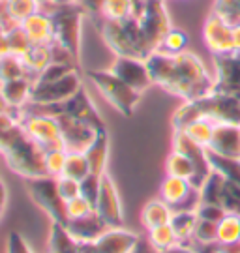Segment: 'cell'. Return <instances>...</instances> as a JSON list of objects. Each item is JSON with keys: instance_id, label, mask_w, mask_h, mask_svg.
<instances>
[{"instance_id": "10", "label": "cell", "mask_w": 240, "mask_h": 253, "mask_svg": "<svg viewBox=\"0 0 240 253\" xmlns=\"http://www.w3.org/2000/svg\"><path fill=\"white\" fill-rule=\"evenodd\" d=\"M201 36L205 43L206 51L212 56H225V54L235 53V43H233V23H229L220 13L210 11L203 21Z\"/></svg>"}, {"instance_id": "21", "label": "cell", "mask_w": 240, "mask_h": 253, "mask_svg": "<svg viewBox=\"0 0 240 253\" xmlns=\"http://www.w3.org/2000/svg\"><path fill=\"white\" fill-rule=\"evenodd\" d=\"M173 208L161 199H152L148 201L141 212V223L146 231H150L154 227L165 225V223H171V217H173Z\"/></svg>"}, {"instance_id": "32", "label": "cell", "mask_w": 240, "mask_h": 253, "mask_svg": "<svg viewBox=\"0 0 240 253\" xmlns=\"http://www.w3.org/2000/svg\"><path fill=\"white\" fill-rule=\"evenodd\" d=\"M64 176H70L75 180H85L90 174V165L85 152H68L66 165H64Z\"/></svg>"}, {"instance_id": "22", "label": "cell", "mask_w": 240, "mask_h": 253, "mask_svg": "<svg viewBox=\"0 0 240 253\" xmlns=\"http://www.w3.org/2000/svg\"><path fill=\"white\" fill-rule=\"evenodd\" d=\"M85 252V242L75 240L68 233V229L60 223L51 225V235H49V253H83Z\"/></svg>"}, {"instance_id": "40", "label": "cell", "mask_w": 240, "mask_h": 253, "mask_svg": "<svg viewBox=\"0 0 240 253\" xmlns=\"http://www.w3.org/2000/svg\"><path fill=\"white\" fill-rule=\"evenodd\" d=\"M56 186H58V193L66 203L75 197L81 195V182L75 180V178H70V176H58L56 178Z\"/></svg>"}, {"instance_id": "46", "label": "cell", "mask_w": 240, "mask_h": 253, "mask_svg": "<svg viewBox=\"0 0 240 253\" xmlns=\"http://www.w3.org/2000/svg\"><path fill=\"white\" fill-rule=\"evenodd\" d=\"M13 111H17V109H13L9 105L6 98L2 96V92H0V115H6V113H13Z\"/></svg>"}, {"instance_id": "1", "label": "cell", "mask_w": 240, "mask_h": 253, "mask_svg": "<svg viewBox=\"0 0 240 253\" xmlns=\"http://www.w3.org/2000/svg\"><path fill=\"white\" fill-rule=\"evenodd\" d=\"M154 84L175 94L184 101H195L216 90V77L195 53L182 51L167 54L154 51L146 58Z\"/></svg>"}, {"instance_id": "42", "label": "cell", "mask_w": 240, "mask_h": 253, "mask_svg": "<svg viewBox=\"0 0 240 253\" xmlns=\"http://www.w3.org/2000/svg\"><path fill=\"white\" fill-rule=\"evenodd\" d=\"M6 253H34L30 250V246L27 244V240L23 236L11 231L6 240Z\"/></svg>"}, {"instance_id": "30", "label": "cell", "mask_w": 240, "mask_h": 253, "mask_svg": "<svg viewBox=\"0 0 240 253\" xmlns=\"http://www.w3.org/2000/svg\"><path fill=\"white\" fill-rule=\"evenodd\" d=\"M240 240V216L239 214H225L218 223V244L227 246Z\"/></svg>"}, {"instance_id": "15", "label": "cell", "mask_w": 240, "mask_h": 253, "mask_svg": "<svg viewBox=\"0 0 240 253\" xmlns=\"http://www.w3.org/2000/svg\"><path fill=\"white\" fill-rule=\"evenodd\" d=\"M27 38L32 45H53L54 43V23L51 11L40 9L21 23Z\"/></svg>"}, {"instance_id": "36", "label": "cell", "mask_w": 240, "mask_h": 253, "mask_svg": "<svg viewBox=\"0 0 240 253\" xmlns=\"http://www.w3.org/2000/svg\"><path fill=\"white\" fill-rule=\"evenodd\" d=\"M66 158H68V150L64 148H54V150H47L45 152V169L49 176H62L64 165H66Z\"/></svg>"}, {"instance_id": "25", "label": "cell", "mask_w": 240, "mask_h": 253, "mask_svg": "<svg viewBox=\"0 0 240 253\" xmlns=\"http://www.w3.org/2000/svg\"><path fill=\"white\" fill-rule=\"evenodd\" d=\"M165 172L169 176H178V178H186V180L193 182L197 174V167L190 156L173 148V152L169 154V158L165 162Z\"/></svg>"}, {"instance_id": "28", "label": "cell", "mask_w": 240, "mask_h": 253, "mask_svg": "<svg viewBox=\"0 0 240 253\" xmlns=\"http://www.w3.org/2000/svg\"><path fill=\"white\" fill-rule=\"evenodd\" d=\"M2 9H4V13L8 15L11 23L21 25V23L27 17H30L32 13L40 11L42 6H40L38 0H6V2L2 4Z\"/></svg>"}, {"instance_id": "11", "label": "cell", "mask_w": 240, "mask_h": 253, "mask_svg": "<svg viewBox=\"0 0 240 253\" xmlns=\"http://www.w3.org/2000/svg\"><path fill=\"white\" fill-rule=\"evenodd\" d=\"M58 122H60V129H62V141L64 148L68 152H85L98 135V127H94L92 124L79 120L70 115H60ZM105 129V127H103Z\"/></svg>"}, {"instance_id": "33", "label": "cell", "mask_w": 240, "mask_h": 253, "mask_svg": "<svg viewBox=\"0 0 240 253\" xmlns=\"http://www.w3.org/2000/svg\"><path fill=\"white\" fill-rule=\"evenodd\" d=\"M186 47H188V34L184 30H180V28L173 27L165 34L158 51H163V53L167 54H178L182 53V51H186Z\"/></svg>"}, {"instance_id": "37", "label": "cell", "mask_w": 240, "mask_h": 253, "mask_svg": "<svg viewBox=\"0 0 240 253\" xmlns=\"http://www.w3.org/2000/svg\"><path fill=\"white\" fill-rule=\"evenodd\" d=\"M195 242H203V244H210V242H218V221H210V219H203L199 217L195 227L193 238Z\"/></svg>"}, {"instance_id": "5", "label": "cell", "mask_w": 240, "mask_h": 253, "mask_svg": "<svg viewBox=\"0 0 240 253\" xmlns=\"http://www.w3.org/2000/svg\"><path fill=\"white\" fill-rule=\"evenodd\" d=\"M134 17L137 19L150 51H158L165 34L173 28L165 0H137Z\"/></svg>"}, {"instance_id": "23", "label": "cell", "mask_w": 240, "mask_h": 253, "mask_svg": "<svg viewBox=\"0 0 240 253\" xmlns=\"http://www.w3.org/2000/svg\"><path fill=\"white\" fill-rule=\"evenodd\" d=\"M23 64L27 66L28 75L36 81V77L54 60L53 47L51 45H32L27 53L21 56Z\"/></svg>"}, {"instance_id": "38", "label": "cell", "mask_w": 240, "mask_h": 253, "mask_svg": "<svg viewBox=\"0 0 240 253\" xmlns=\"http://www.w3.org/2000/svg\"><path fill=\"white\" fill-rule=\"evenodd\" d=\"M212 11L220 13L229 23H239L240 21V0H214Z\"/></svg>"}, {"instance_id": "31", "label": "cell", "mask_w": 240, "mask_h": 253, "mask_svg": "<svg viewBox=\"0 0 240 253\" xmlns=\"http://www.w3.org/2000/svg\"><path fill=\"white\" fill-rule=\"evenodd\" d=\"M21 77H30L27 66L21 60V56H15V54L2 56L0 58V83H8L13 81V79H21Z\"/></svg>"}, {"instance_id": "20", "label": "cell", "mask_w": 240, "mask_h": 253, "mask_svg": "<svg viewBox=\"0 0 240 253\" xmlns=\"http://www.w3.org/2000/svg\"><path fill=\"white\" fill-rule=\"evenodd\" d=\"M85 156L89 160L90 165V174L101 176L103 172H107V160H109V133L105 129H99L94 143L85 150Z\"/></svg>"}, {"instance_id": "4", "label": "cell", "mask_w": 240, "mask_h": 253, "mask_svg": "<svg viewBox=\"0 0 240 253\" xmlns=\"http://www.w3.org/2000/svg\"><path fill=\"white\" fill-rule=\"evenodd\" d=\"M54 23V45L62 47L79 62L81 54V36H83V21L87 11L79 4L62 6L51 11Z\"/></svg>"}, {"instance_id": "43", "label": "cell", "mask_w": 240, "mask_h": 253, "mask_svg": "<svg viewBox=\"0 0 240 253\" xmlns=\"http://www.w3.org/2000/svg\"><path fill=\"white\" fill-rule=\"evenodd\" d=\"M134 253H156V250L152 248L148 240H139V244L134 250Z\"/></svg>"}, {"instance_id": "7", "label": "cell", "mask_w": 240, "mask_h": 253, "mask_svg": "<svg viewBox=\"0 0 240 253\" xmlns=\"http://www.w3.org/2000/svg\"><path fill=\"white\" fill-rule=\"evenodd\" d=\"M19 124L23 126L25 133L34 141L36 145L42 146L45 152L54 150V148H64L62 129H60V122L56 117L38 113V111H30V109H21Z\"/></svg>"}, {"instance_id": "12", "label": "cell", "mask_w": 240, "mask_h": 253, "mask_svg": "<svg viewBox=\"0 0 240 253\" xmlns=\"http://www.w3.org/2000/svg\"><path fill=\"white\" fill-rule=\"evenodd\" d=\"M109 72H113L122 79L126 84H130L134 90L144 92L152 83L150 70H148V64L143 58H132V56H115V60L111 64Z\"/></svg>"}, {"instance_id": "26", "label": "cell", "mask_w": 240, "mask_h": 253, "mask_svg": "<svg viewBox=\"0 0 240 253\" xmlns=\"http://www.w3.org/2000/svg\"><path fill=\"white\" fill-rule=\"evenodd\" d=\"M214 129H216V122L206 117L195 118V120H192L190 124H186V126L182 127V131H184L193 143H197V145L203 146V148H208V146H210L212 137H214Z\"/></svg>"}, {"instance_id": "24", "label": "cell", "mask_w": 240, "mask_h": 253, "mask_svg": "<svg viewBox=\"0 0 240 253\" xmlns=\"http://www.w3.org/2000/svg\"><path fill=\"white\" fill-rule=\"evenodd\" d=\"M137 0H103L98 19L101 21H128L135 15Z\"/></svg>"}, {"instance_id": "49", "label": "cell", "mask_w": 240, "mask_h": 253, "mask_svg": "<svg viewBox=\"0 0 240 253\" xmlns=\"http://www.w3.org/2000/svg\"><path fill=\"white\" fill-rule=\"evenodd\" d=\"M156 253H192L188 250L186 246H175V248H171V250H165V252H156Z\"/></svg>"}, {"instance_id": "27", "label": "cell", "mask_w": 240, "mask_h": 253, "mask_svg": "<svg viewBox=\"0 0 240 253\" xmlns=\"http://www.w3.org/2000/svg\"><path fill=\"white\" fill-rule=\"evenodd\" d=\"M197 221H199L197 210L175 212V214H173V217H171V227H173V231L177 233L178 240H180V246H186L188 242L193 238Z\"/></svg>"}, {"instance_id": "8", "label": "cell", "mask_w": 240, "mask_h": 253, "mask_svg": "<svg viewBox=\"0 0 240 253\" xmlns=\"http://www.w3.org/2000/svg\"><path fill=\"white\" fill-rule=\"evenodd\" d=\"M27 190L30 197L38 207L47 212V216L53 219V223L68 225V212H66V201L58 193L56 178L54 176H38V178H27Z\"/></svg>"}, {"instance_id": "44", "label": "cell", "mask_w": 240, "mask_h": 253, "mask_svg": "<svg viewBox=\"0 0 240 253\" xmlns=\"http://www.w3.org/2000/svg\"><path fill=\"white\" fill-rule=\"evenodd\" d=\"M233 43H235V53H240V21L233 25Z\"/></svg>"}, {"instance_id": "41", "label": "cell", "mask_w": 240, "mask_h": 253, "mask_svg": "<svg viewBox=\"0 0 240 253\" xmlns=\"http://www.w3.org/2000/svg\"><path fill=\"white\" fill-rule=\"evenodd\" d=\"M99 182H101V176H96V174H89L85 180H81V195L87 201H90L94 208H96V201H98Z\"/></svg>"}, {"instance_id": "3", "label": "cell", "mask_w": 240, "mask_h": 253, "mask_svg": "<svg viewBox=\"0 0 240 253\" xmlns=\"http://www.w3.org/2000/svg\"><path fill=\"white\" fill-rule=\"evenodd\" d=\"M98 27L105 45L113 51L115 56H132V58L146 60L152 54L135 17L128 19V21H101L98 19Z\"/></svg>"}, {"instance_id": "34", "label": "cell", "mask_w": 240, "mask_h": 253, "mask_svg": "<svg viewBox=\"0 0 240 253\" xmlns=\"http://www.w3.org/2000/svg\"><path fill=\"white\" fill-rule=\"evenodd\" d=\"M6 36H8V43H9V54L23 56L32 47L30 40L27 38V34L21 28V25H15L13 28H9L8 32H6Z\"/></svg>"}, {"instance_id": "2", "label": "cell", "mask_w": 240, "mask_h": 253, "mask_svg": "<svg viewBox=\"0 0 240 253\" xmlns=\"http://www.w3.org/2000/svg\"><path fill=\"white\" fill-rule=\"evenodd\" d=\"M19 118L21 109L0 115V154L9 169L25 180L45 176V150L25 133Z\"/></svg>"}, {"instance_id": "6", "label": "cell", "mask_w": 240, "mask_h": 253, "mask_svg": "<svg viewBox=\"0 0 240 253\" xmlns=\"http://www.w3.org/2000/svg\"><path fill=\"white\" fill-rule=\"evenodd\" d=\"M87 77L118 113H122L124 117H130L134 113L135 105L141 98V92L134 90L130 84H126L109 70H92L87 73Z\"/></svg>"}, {"instance_id": "14", "label": "cell", "mask_w": 240, "mask_h": 253, "mask_svg": "<svg viewBox=\"0 0 240 253\" xmlns=\"http://www.w3.org/2000/svg\"><path fill=\"white\" fill-rule=\"evenodd\" d=\"M216 90L240 98V53L214 56Z\"/></svg>"}, {"instance_id": "9", "label": "cell", "mask_w": 240, "mask_h": 253, "mask_svg": "<svg viewBox=\"0 0 240 253\" xmlns=\"http://www.w3.org/2000/svg\"><path fill=\"white\" fill-rule=\"evenodd\" d=\"M83 88V79H81L79 70H73L71 73L64 75L62 79L51 83H34L32 86V96L30 103L36 105H53V103H62L75 96Z\"/></svg>"}, {"instance_id": "35", "label": "cell", "mask_w": 240, "mask_h": 253, "mask_svg": "<svg viewBox=\"0 0 240 253\" xmlns=\"http://www.w3.org/2000/svg\"><path fill=\"white\" fill-rule=\"evenodd\" d=\"M73 70H77V66L75 64H68V62H53L49 64L47 68H45L44 72L40 73L38 77H36L34 83H51V81H58V79H62L64 75H68L71 73Z\"/></svg>"}, {"instance_id": "19", "label": "cell", "mask_w": 240, "mask_h": 253, "mask_svg": "<svg viewBox=\"0 0 240 253\" xmlns=\"http://www.w3.org/2000/svg\"><path fill=\"white\" fill-rule=\"evenodd\" d=\"M32 86H34V79L21 77L8 83H0V92L13 109H23L30 103Z\"/></svg>"}, {"instance_id": "39", "label": "cell", "mask_w": 240, "mask_h": 253, "mask_svg": "<svg viewBox=\"0 0 240 253\" xmlns=\"http://www.w3.org/2000/svg\"><path fill=\"white\" fill-rule=\"evenodd\" d=\"M66 212H68V219H77V217H85L92 214V212H96V208L92 207L90 201H87L83 195H79V197L66 203Z\"/></svg>"}, {"instance_id": "17", "label": "cell", "mask_w": 240, "mask_h": 253, "mask_svg": "<svg viewBox=\"0 0 240 253\" xmlns=\"http://www.w3.org/2000/svg\"><path fill=\"white\" fill-rule=\"evenodd\" d=\"M208 150L220 154V156H225V158L240 160V126H237V124H216L212 143L208 146Z\"/></svg>"}, {"instance_id": "47", "label": "cell", "mask_w": 240, "mask_h": 253, "mask_svg": "<svg viewBox=\"0 0 240 253\" xmlns=\"http://www.w3.org/2000/svg\"><path fill=\"white\" fill-rule=\"evenodd\" d=\"M6 201H8L6 186H4V184H2V180H0V216H2V212H4V208H6Z\"/></svg>"}, {"instance_id": "18", "label": "cell", "mask_w": 240, "mask_h": 253, "mask_svg": "<svg viewBox=\"0 0 240 253\" xmlns=\"http://www.w3.org/2000/svg\"><path fill=\"white\" fill-rule=\"evenodd\" d=\"M66 229H68V233H70L75 240H79V242H96L109 227H107L105 221L98 216V212H92V214H89V216H85V217L70 219Z\"/></svg>"}, {"instance_id": "13", "label": "cell", "mask_w": 240, "mask_h": 253, "mask_svg": "<svg viewBox=\"0 0 240 253\" xmlns=\"http://www.w3.org/2000/svg\"><path fill=\"white\" fill-rule=\"evenodd\" d=\"M96 212L98 216L105 221L109 229L122 227V205H120V195L116 190L113 178L103 172L101 182H99V193L96 201Z\"/></svg>"}, {"instance_id": "29", "label": "cell", "mask_w": 240, "mask_h": 253, "mask_svg": "<svg viewBox=\"0 0 240 253\" xmlns=\"http://www.w3.org/2000/svg\"><path fill=\"white\" fill-rule=\"evenodd\" d=\"M150 246L156 250V252H165V250H171L175 246L180 244L177 233L173 231L171 223H165V225L154 227L148 231V238H146Z\"/></svg>"}, {"instance_id": "50", "label": "cell", "mask_w": 240, "mask_h": 253, "mask_svg": "<svg viewBox=\"0 0 240 253\" xmlns=\"http://www.w3.org/2000/svg\"><path fill=\"white\" fill-rule=\"evenodd\" d=\"M4 2H6V0H0V6H2V4H4Z\"/></svg>"}, {"instance_id": "16", "label": "cell", "mask_w": 240, "mask_h": 253, "mask_svg": "<svg viewBox=\"0 0 240 253\" xmlns=\"http://www.w3.org/2000/svg\"><path fill=\"white\" fill-rule=\"evenodd\" d=\"M139 240L141 238L135 233L126 231L122 227H116V229H107L92 244H94L96 253H134Z\"/></svg>"}, {"instance_id": "48", "label": "cell", "mask_w": 240, "mask_h": 253, "mask_svg": "<svg viewBox=\"0 0 240 253\" xmlns=\"http://www.w3.org/2000/svg\"><path fill=\"white\" fill-rule=\"evenodd\" d=\"M79 4V0H53V8H62V6H73Z\"/></svg>"}, {"instance_id": "45", "label": "cell", "mask_w": 240, "mask_h": 253, "mask_svg": "<svg viewBox=\"0 0 240 253\" xmlns=\"http://www.w3.org/2000/svg\"><path fill=\"white\" fill-rule=\"evenodd\" d=\"M6 54H9V43H8L6 32H2V34H0V58L6 56Z\"/></svg>"}]
</instances>
